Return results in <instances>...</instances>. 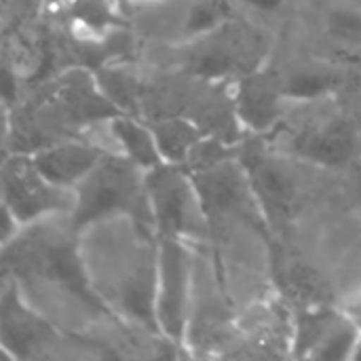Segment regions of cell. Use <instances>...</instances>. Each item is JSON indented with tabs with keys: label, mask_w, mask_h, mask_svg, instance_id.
I'll return each mask as SVG.
<instances>
[{
	"label": "cell",
	"mask_w": 361,
	"mask_h": 361,
	"mask_svg": "<svg viewBox=\"0 0 361 361\" xmlns=\"http://www.w3.org/2000/svg\"><path fill=\"white\" fill-rule=\"evenodd\" d=\"M116 216H127L157 235L146 171L123 154L106 152L91 173L74 188L70 222L78 233H85Z\"/></svg>",
	"instance_id": "6da1fadb"
},
{
	"label": "cell",
	"mask_w": 361,
	"mask_h": 361,
	"mask_svg": "<svg viewBox=\"0 0 361 361\" xmlns=\"http://www.w3.org/2000/svg\"><path fill=\"white\" fill-rule=\"evenodd\" d=\"M0 341L2 349L15 360H44V357H104L112 355L106 349H97L91 343L74 341L49 322L38 309L30 307L17 283L6 277L2 288V319H0Z\"/></svg>",
	"instance_id": "7a4b0ae2"
},
{
	"label": "cell",
	"mask_w": 361,
	"mask_h": 361,
	"mask_svg": "<svg viewBox=\"0 0 361 361\" xmlns=\"http://www.w3.org/2000/svg\"><path fill=\"white\" fill-rule=\"evenodd\" d=\"M157 237H178L192 245L209 235V220L192 176L180 163H161L146 171Z\"/></svg>",
	"instance_id": "3957f363"
},
{
	"label": "cell",
	"mask_w": 361,
	"mask_h": 361,
	"mask_svg": "<svg viewBox=\"0 0 361 361\" xmlns=\"http://www.w3.org/2000/svg\"><path fill=\"white\" fill-rule=\"evenodd\" d=\"M195 247L178 237H159L154 313L163 341L173 347H186L197 283Z\"/></svg>",
	"instance_id": "277c9868"
},
{
	"label": "cell",
	"mask_w": 361,
	"mask_h": 361,
	"mask_svg": "<svg viewBox=\"0 0 361 361\" xmlns=\"http://www.w3.org/2000/svg\"><path fill=\"white\" fill-rule=\"evenodd\" d=\"M186 49L188 68L195 76L207 82H222L226 78L237 80L260 68L267 40L252 27L228 19L220 27L186 40Z\"/></svg>",
	"instance_id": "5b68a950"
},
{
	"label": "cell",
	"mask_w": 361,
	"mask_h": 361,
	"mask_svg": "<svg viewBox=\"0 0 361 361\" xmlns=\"http://www.w3.org/2000/svg\"><path fill=\"white\" fill-rule=\"evenodd\" d=\"M2 207L21 226H30L53 216H70L74 190L53 184L30 152H6L2 159Z\"/></svg>",
	"instance_id": "8992f818"
},
{
	"label": "cell",
	"mask_w": 361,
	"mask_h": 361,
	"mask_svg": "<svg viewBox=\"0 0 361 361\" xmlns=\"http://www.w3.org/2000/svg\"><path fill=\"white\" fill-rule=\"evenodd\" d=\"M357 144L353 123L341 114H319L300 121L286 133V148L311 163L341 167L351 161Z\"/></svg>",
	"instance_id": "52a82bcc"
},
{
	"label": "cell",
	"mask_w": 361,
	"mask_h": 361,
	"mask_svg": "<svg viewBox=\"0 0 361 361\" xmlns=\"http://www.w3.org/2000/svg\"><path fill=\"white\" fill-rule=\"evenodd\" d=\"M239 161L247 173L252 190L264 212V218L271 226V220L286 218L296 201V182L288 165L271 154L267 148L243 144L239 146Z\"/></svg>",
	"instance_id": "ba28073f"
},
{
	"label": "cell",
	"mask_w": 361,
	"mask_h": 361,
	"mask_svg": "<svg viewBox=\"0 0 361 361\" xmlns=\"http://www.w3.org/2000/svg\"><path fill=\"white\" fill-rule=\"evenodd\" d=\"M233 99L241 127L254 133H267L281 123L283 102L288 97L281 74L260 66L235 80Z\"/></svg>",
	"instance_id": "9c48e42d"
},
{
	"label": "cell",
	"mask_w": 361,
	"mask_h": 361,
	"mask_svg": "<svg viewBox=\"0 0 361 361\" xmlns=\"http://www.w3.org/2000/svg\"><path fill=\"white\" fill-rule=\"evenodd\" d=\"M106 154L89 137H68L32 152L36 167L57 186L74 190Z\"/></svg>",
	"instance_id": "30bf717a"
},
{
	"label": "cell",
	"mask_w": 361,
	"mask_h": 361,
	"mask_svg": "<svg viewBox=\"0 0 361 361\" xmlns=\"http://www.w3.org/2000/svg\"><path fill=\"white\" fill-rule=\"evenodd\" d=\"M110 133H112L116 152L133 161L144 171H150L159 167L161 163H165L150 123H144L140 116L123 114V112L112 116Z\"/></svg>",
	"instance_id": "8fae6325"
},
{
	"label": "cell",
	"mask_w": 361,
	"mask_h": 361,
	"mask_svg": "<svg viewBox=\"0 0 361 361\" xmlns=\"http://www.w3.org/2000/svg\"><path fill=\"white\" fill-rule=\"evenodd\" d=\"M159 150L165 163H184L192 146L205 135V131L186 114H167L150 121Z\"/></svg>",
	"instance_id": "7c38bea8"
},
{
	"label": "cell",
	"mask_w": 361,
	"mask_h": 361,
	"mask_svg": "<svg viewBox=\"0 0 361 361\" xmlns=\"http://www.w3.org/2000/svg\"><path fill=\"white\" fill-rule=\"evenodd\" d=\"M286 97L292 102H319L336 87V72L328 66L302 63L281 74Z\"/></svg>",
	"instance_id": "4fadbf2b"
},
{
	"label": "cell",
	"mask_w": 361,
	"mask_h": 361,
	"mask_svg": "<svg viewBox=\"0 0 361 361\" xmlns=\"http://www.w3.org/2000/svg\"><path fill=\"white\" fill-rule=\"evenodd\" d=\"M228 19H233V13L226 0H184L180 40L186 42L190 38L207 34Z\"/></svg>",
	"instance_id": "5bb4252c"
},
{
	"label": "cell",
	"mask_w": 361,
	"mask_h": 361,
	"mask_svg": "<svg viewBox=\"0 0 361 361\" xmlns=\"http://www.w3.org/2000/svg\"><path fill=\"white\" fill-rule=\"evenodd\" d=\"M326 27L336 42L347 47L361 44V8L357 4H334L326 17Z\"/></svg>",
	"instance_id": "9a60e30c"
},
{
	"label": "cell",
	"mask_w": 361,
	"mask_h": 361,
	"mask_svg": "<svg viewBox=\"0 0 361 361\" xmlns=\"http://www.w3.org/2000/svg\"><path fill=\"white\" fill-rule=\"evenodd\" d=\"M343 309H345V313L353 319V324L357 326V330H360L361 334V288L357 292H353V294L343 302Z\"/></svg>",
	"instance_id": "2e32d148"
},
{
	"label": "cell",
	"mask_w": 361,
	"mask_h": 361,
	"mask_svg": "<svg viewBox=\"0 0 361 361\" xmlns=\"http://www.w3.org/2000/svg\"><path fill=\"white\" fill-rule=\"evenodd\" d=\"M243 2L258 13H277L286 4V0H243Z\"/></svg>",
	"instance_id": "e0dca14e"
},
{
	"label": "cell",
	"mask_w": 361,
	"mask_h": 361,
	"mask_svg": "<svg viewBox=\"0 0 361 361\" xmlns=\"http://www.w3.org/2000/svg\"><path fill=\"white\" fill-rule=\"evenodd\" d=\"M121 11L125 13V6H135V8H146V6H154V4H161L165 0H116Z\"/></svg>",
	"instance_id": "ac0fdd59"
}]
</instances>
